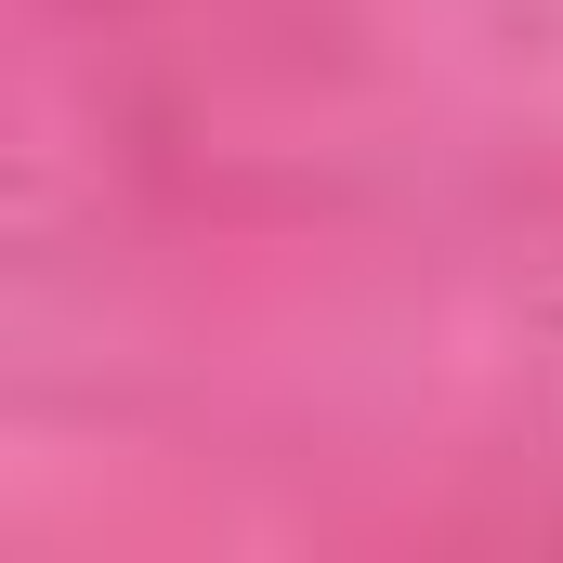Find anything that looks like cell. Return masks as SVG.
I'll list each match as a JSON object with an SVG mask.
<instances>
[]
</instances>
